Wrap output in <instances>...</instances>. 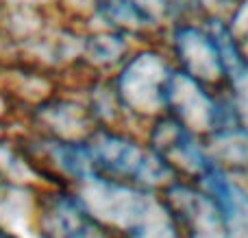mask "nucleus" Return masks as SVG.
<instances>
[{"label":"nucleus","instance_id":"6e6552de","mask_svg":"<svg viewBox=\"0 0 248 238\" xmlns=\"http://www.w3.org/2000/svg\"><path fill=\"white\" fill-rule=\"evenodd\" d=\"M227 96L235 127L248 134V74H244L240 81L231 83L227 87Z\"/></svg>","mask_w":248,"mask_h":238},{"label":"nucleus","instance_id":"20e7f679","mask_svg":"<svg viewBox=\"0 0 248 238\" xmlns=\"http://www.w3.org/2000/svg\"><path fill=\"white\" fill-rule=\"evenodd\" d=\"M170 59L194 81L222 92L229 87L227 70L211 31L196 17H179L170 26Z\"/></svg>","mask_w":248,"mask_h":238},{"label":"nucleus","instance_id":"1a4fd4ad","mask_svg":"<svg viewBox=\"0 0 248 238\" xmlns=\"http://www.w3.org/2000/svg\"><path fill=\"white\" fill-rule=\"evenodd\" d=\"M0 170H2V164H0Z\"/></svg>","mask_w":248,"mask_h":238},{"label":"nucleus","instance_id":"7ed1b4c3","mask_svg":"<svg viewBox=\"0 0 248 238\" xmlns=\"http://www.w3.org/2000/svg\"><path fill=\"white\" fill-rule=\"evenodd\" d=\"M174 70L166 52L144 48L124 64L118 77V101L126 112L153 122L166 114V87Z\"/></svg>","mask_w":248,"mask_h":238},{"label":"nucleus","instance_id":"f03ea898","mask_svg":"<svg viewBox=\"0 0 248 238\" xmlns=\"http://www.w3.org/2000/svg\"><path fill=\"white\" fill-rule=\"evenodd\" d=\"M166 114L201 140L235 127L227 90L216 92L176 68L166 87Z\"/></svg>","mask_w":248,"mask_h":238},{"label":"nucleus","instance_id":"0eeeda50","mask_svg":"<svg viewBox=\"0 0 248 238\" xmlns=\"http://www.w3.org/2000/svg\"><path fill=\"white\" fill-rule=\"evenodd\" d=\"M39 219L46 238H111V232L72 195H50Z\"/></svg>","mask_w":248,"mask_h":238},{"label":"nucleus","instance_id":"423d86ee","mask_svg":"<svg viewBox=\"0 0 248 238\" xmlns=\"http://www.w3.org/2000/svg\"><path fill=\"white\" fill-rule=\"evenodd\" d=\"M148 147L161 157L179 182L198 186L216 169L207 153L205 140L189 134L168 114L155 118L148 125Z\"/></svg>","mask_w":248,"mask_h":238},{"label":"nucleus","instance_id":"f257e3e1","mask_svg":"<svg viewBox=\"0 0 248 238\" xmlns=\"http://www.w3.org/2000/svg\"><path fill=\"white\" fill-rule=\"evenodd\" d=\"M98 177L144 190H163L176 177L163 160L148 147L124 134L98 131L87 144Z\"/></svg>","mask_w":248,"mask_h":238},{"label":"nucleus","instance_id":"39448f33","mask_svg":"<svg viewBox=\"0 0 248 238\" xmlns=\"http://www.w3.org/2000/svg\"><path fill=\"white\" fill-rule=\"evenodd\" d=\"M161 199L174 221L179 238H233L224 210L196 184L176 179L161 190Z\"/></svg>","mask_w":248,"mask_h":238}]
</instances>
